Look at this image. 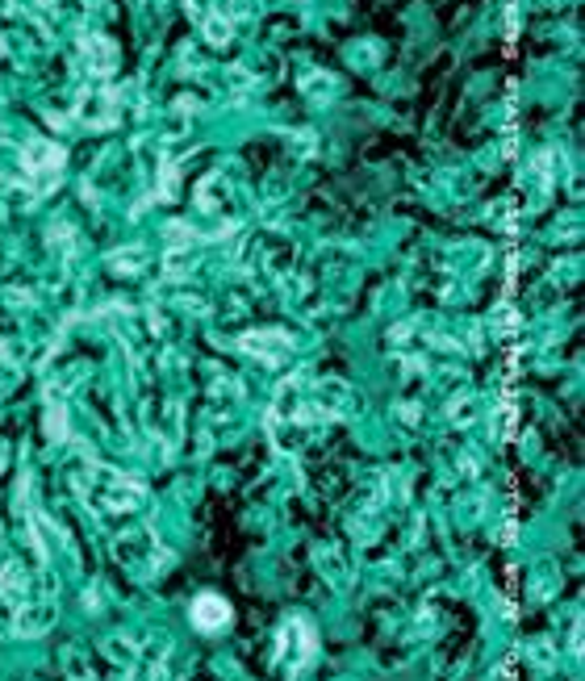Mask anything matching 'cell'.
<instances>
[{"label":"cell","instance_id":"cell-1","mask_svg":"<svg viewBox=\"0 0 585 681\" xmlns=\"http://www.w3.org/2000/svg\"><path fill=\"white\" fill-rule=\"evenodd\" d=\"M193 619H196V627H205V632H214V627H222V623L231 619V607H226L222 598H196Z\"/></svg>","mask_w":585,"mask_h":681}]
</instances>
